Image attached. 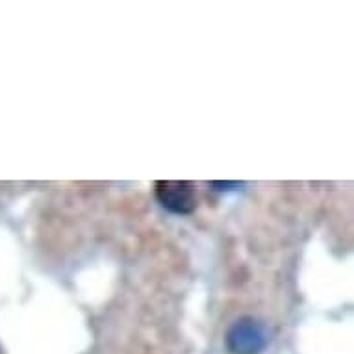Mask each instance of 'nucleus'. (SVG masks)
Returning <instances> with one entry per match:
<instances>
[{"instance_id":"obj_2","label":"nucleus","mask_w":354,"mask_h":354,"mask_svg":"<svg viewBox=\"0 0 354 354\" xmlns=\"http://www.w3.org/2000/svg\"><path fill=\"white\" fill-rule=\"evenodd\" d=\"M158 203L171 214H192L197 206L195 187L186 180H158L154 184Z\"/></svg>"},{"instance_id":"obj_1","label":"nucleus","mask_w":354,"mask_h":354,"mask_svg":"<svg viewBox=\"0 0 354 354\" xmlns=\"http://www.w3.org/2000/svg\"><path fill=\"white\" fill-rule=\"evenodd\" d=\"M268 343V334L260 321L241 317L230 326L227 347L232 354H260Z\"/></svg>"}]
</instances>
